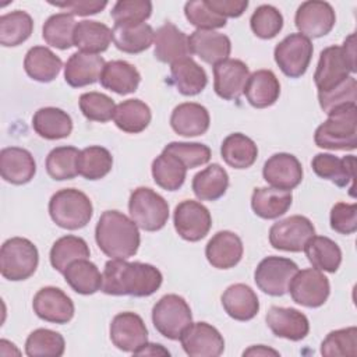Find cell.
Masks as SVG:
<instances>
[{
	"instance_id": "6da1fadb",
	"label": "cell",
	"mask_w": 357,
	"mask_h": 357,
	"mask_svg": "<svg viewBox=\"0 0 357 357\" xmlns=\"http://www.w3.org/2000/svg\"><path fill=\"white\" fill-rule=\"evenodd\" d=\"M160 271L144 262L112 259L105 264L102 272V291L110 296L148 297L162 284Z\"/></svg>"
},
{
	"instance_id": "7a4b0ae2",
	"label": "cell",
	"mask_w": 357,
	"mask_h": 357,
	"mask_svg": "<svg viewBox=\"0 0 357 357\" xmlns=\"http://www.w3.org/2000/svg\"><path fill=\"white\" fill-rule=\"evenodd\" d=\"M100 251L112 259H127L137 254L141 237L132 219L119 211H105L95 227Z\"/></svg>"
},
{
	"instance_id": "3957f363",
	"label": "cell",
	"mask_w": 357,
	"mask_h": 357,
	"mask_svg": "<svg viewBox=\"0 0 357 357\" xmlns=\"http://www.w3.org/2000/svg\"><path fill=\"white\" fill-rule=\"evenodd\" d=\"M356 35L350 33L342 46H328L321 54L314 73L318 92H326L356 73Z\"/></svg>"
},
{
	"instance_id": "277c9868",
	"label": "cell",
	"mask_w": 357,
	"mask_h": 357,
	"mask_svg": "<svg viewBox=\"0 0 357 357\" xmlns=\"http://www.w3.org/2000/svg\"><path fill=\"white\" fill-rule=\"evenodd\" d=\"M317 146L332 151H353L357 146V106L344 105L328 113L314 134Z\"/></svg>"
},
{
	"instance_id": "5b68a950",
	"label": "cell",
	"mask_w": 357,
	"mask_h": 357,
	"mask_svg": "<svg viewBox=\"0 0 357 357\" xmlns=\"http://www.w3.org/2000/svg\"><path fill=\"white\" fill-rule=\"evenodd\" d=\"M92 213L93 206L89 197L77 188L59 190L49 201V215L61 229H81L89 223Z\"/></svg>"
},
{
	"instance_id": "8992f818",
	"label": "cell",
	"mask_w": 357,
	"mask_h": 357,
	"mask_svg": "<svg viewBox=\"0 0 357 357\" xmlns=\"http://www.w3.org/2000/svg\"><path fill=\"white\" fill-rule=\"evenodd\" d=\"M39 264L36 245L24 237H11L0 248V272L11 282L31 278Z\"/></svg>"
},
{
	"instance_id": "52a82bcc",
	"label": "cell",
	"mask_w": 357,
	"mask_h": 357,
	"mask_svg": "<svg viewBox=\"0 0 357 357\" xmlns=\"http://www.w3.org/2000/svg\"><path fill=\"white\" fill-rule=\"evenodd\" d=\"M128 211L135 225L145 231L160 230L169 219L167 201L148 187H138L131 192Z\"/></svg>"
},
{
	"instance_id": "ba28073f",
	"label": "cell",
	"mask_w": 357,
	"mask_h": 357,
	"mask_svg": "<svg viewBox=\"0 0 357 357\" xmlns=\"http://www.w3.org/2000/svg\"><path fill=\"white\" fill-rule=\"evenodd\" d=\"M155 329L170 340H178L183 331L192 322L188 303L178 294H166L152 308Z\"/></svg>"
},
{
	"instance_id": "9c48e42d",
	"label": "cell",
	"mask_w": 357,
	"mask_h": 357,
	"mask_svg": "<svg viewBox=\"0 0 357 357\" xmlns=\"http://www.w3.org/2000/svg\"><path fill=\"white\" fill-rule=\"evenodd\" d=\"M297 271V264L290 258L271 255L258 264L254 280L257 287L265 294L279 297L289 291V284Z\"/></svg>"
},
{
	"instance_id": "30bf717a",
	"label": "cell",
	"mask_w": 357,
	"mask_h": 357,
	"mask_svg": "<svg viewBox=\"0 0 357 357\" xmlns=\"http://www.w3.org/2000/svg\"><path fill=\"white\" fill-rule=\"evenodd\" d=\"M314 46L308 38L301 33H290L275 47L273 56L280 71L290 77H301L311 61Z\"/></svg>"
},
{
	"instance_id": "8fae6325",
	"label": "cell",
	"mask_w": 357,
	"mask_h": 357,
	"mask_svg": "<svg viewBox=\"0 0 357 357\" xmlns=\"http://www.w3.org/2000/svg\"><path fill=\"white\" fill-rule=\"evenodd\" d=\"M315 236L311 220L301 215H293L273 223L269 229V243L273 248L290 252L304 250L307 241Z\"/></svg>"
},
{
	"instance_id": "7c38bea8",
	"label": "cell",
	"mask_w": 357,
	"mask_h": 357,
	"mask_svg": "<svg viewBox=\"0 0 357 357\" xmlns=\"http://www.w3.org/2000/svg\"><path fill=\"white\" fill-rule=\"evenodd\" d=\"M289 291L294 303L308 308H318L328 300L331 284L322 271L307 268L297 271L289 284Z\"/></svg>"
},
{
	"instance_id": "4fadbf2b",
	"label": "cell",
	"mask_w": 357,
	"mask_h": 357,
	"mask_svg": "<svg viewBox=\"0 0 357 357\" xmlns=\"http://www.w3.org/2000/svg\"><path fill=\"white\" fill-rule=\"evenodd\" d=\"M174 229L187 241H199L211 230L212 216L206 206L198 201L184 199L174 208Z\"/></svg>"
},
{
	"instance_id": "5bb4252c",
	"label": "cell",
	"mask_w": 357,
	"mask_h": 357,
	"mask_svg": "<svg viewBox=\"0 0 357 357\" xmlns=\"http://www.w3.org/2000/svg\"><path fill=\"white\" fill-rule=\"evenodd\" d=\"M178 340L190 357H218L225 350L223 336L208 322H191Z\"/></svg>"
},
{
	"instance_id": "9a60e30c",
	"label": "cell",
	"mask_w": 357,
	"mask_h": 357,
	"mask_svg": "<svg viewBox=\"0 0 357 357\" xmlns=\"http://www.w3.org/2000/svg\"><path fill=\"white\" fill-rule=\"evenodd\" d=\"M294 22L298 33L305 38H321L328 35L335 26L336 14L328 1L308 0L297 8Z\"/></svg>"
},
{
	"instance_id": "2e32d148",
	"label": "cell",
	"mask_w": 357,
	"mask_h": 357,
	"mask_svg": "<svg viewBox=\"0 0 357 357\" xmlns=\"http://www.w3.org/2000/svg\"><path fill=\"white\" fill-rule=\"evenodd\" d=\"M33 312L43 321L52 324H67L74 317L73 300L59 287L46 286L38 290L32 301Z\"/></svg>"
},
{
	"instance_id": "e0dca14e",
	"label": "cell",
	"mask_w": 357,
	"mask_h": 357,
	"mask_svg": "<svg viewBox=\"0 0 357 357\" xmlns=\"http://www.w3.org/2000/svg\"><path fill=\"white\" fill-rule=\"evenodd\" d=\"M250 71L244 61L226 59L213 66V89L225 100H237L248 81Z\"/></svg>"
},
{
	"instance_id": "ac0fdd59",
	"label": "cell",
	"mask_w": 357,
	"mask_h": 357,
	"mask_svg": "<svg viewBox=\"0 0 357 357\" xmlns=\"http://www.w3.org/2000/svg\"><path fill=\"white\" fill-rule=\"evenodd\" d=\"M110 340L121 351H137L148 342V329L144 319L131 311L114 315L110 324Z\"/></svg>"
},
{
	"instance_id": "d6986e66",
	"label": "cell",
	"mask_w": 357,
	"mask_h": 357,
	"mask_svg": "<svg viewBox=\"0 0 357 357\" xmlns=\"http://www.w3.org/2000/svg\"><path fill=\"white\" fill-rule=\"evenodd\" d=\"M262 176L271 187L291 191L303 180V167L294 155L279 152L264 163Z\"/></svg>"
},
{
	"instance_id": "ffe728a7",
	"label": "cell",
	"mask_w": 357,
	"mask_h": 357,
	"mask_svg": "<svg viewBox=\"0 0 357 357\" xmlns=\"http://www.w3.org/2000/svg\"><path fill=\"white\" fill-rule=\"evenodd\" d=\"M266 325L278 337L298 342L310 332L308 318L291 307H271L266 312Z\"/></svg>"
},
{
	"instance_id": "44dd1931",
	"label": "cell",
	"mask_w": 357,
	"mask_h": 357,
	"mask_svg": "<svg viewBox=\"0 0 357 357\" xmlns=\"http://www.w3.org/2000/svg\"><path fill=\"white\" fill-rule=\"evenodd\" d=\"M311 166L321 178L329 180L337 187L350 185V195L354 197V155L337 158L332 153H317L311 160Z\"/></svg>"
},
{
	"instance_id": "7402d4cb",
	"label": "cell",
	"mask_w": 357,
	"mask_h": 357,
	"mask_svg": "<svg viewBox=\"0 0 357 357\" xmlns=\"http://www.w3.org/2000/svg\"><path fill=\"white\" fill-rule=\"evenodd\" d=\"M244 252L241 238L230 231L220 230L212 236L205 247V257L208 262L218 269L234 268Z\"/></svg>"
},
{
	"instance_id": "603a6c76",
	"label": "cell",
	"mask_w": 357,
	"mask_h": 357,
	"mask_svg": "<svg viewBox=\"0 0 357 357\" xmlns=\"http://www.w3.org/2000/svg\"><path fill=\"white\" fill-rule=\"evenodd\" d=\"M153 54L162 63L173 64L191 56L188 36L174 24L166 22L159 26L153 36Z\"/></svg>"
},
{
	"instance_id": "cb8c5ba5",
	"label": "cell",
	"mask_w": 357,
	"mask_h": 357,
	"mask_svg": "<svg viewBox=\"0 0 357 357\" xmlns=\"http://www.w3.org/2000/svg\"><path fill=\"white\" fill-rule=\"evenodd\" d=\"M188 45L191 54H195L205 63L213 66L229 59L231 52L229 36L209 29L194 31L188 36Z\"/></svg>"
},
{
	"instance_id": "d4e9b609",
	"label": "cell",
	"mask_w": 357,
	"mask_h": 357,
	"mask_svg": "<svg viewBox=\"0 0 357 357\" xmlns=\"http://www.w3.org/2000/svg\"><path fill=\"white\" fill-rule=\"evenodd\" d=\"M0 173L7 183L26 184L36 173V163L29 151L20 146H7L0 152Z\"/></svg>"
},
{
	"instance_id": "484cf974",
	"label": "cell",
	"mask_w": 357,
	"mask_h": 357,
	"mask_svg": "<svg viewBox=\"0 0 357 357\" xmlns=\"http://www.w3.org/2000/svg\"><path fill=\"white\" fill-rule=\"evenodd\" d=\"M106 61L99 54L75 52L64 66V79L73 88L95 84L102 74Z\"/></svg>"
},
{
	"instance_id": "4316f807",
	"label": "cell",
	"mask_w": 357,
	"mask_h": 357,
	"mask_svg": "<svg viewBox=\"0 0 357 357\" xmlns=\"http://www.w3.org/2000/svg\"><path fill=\"white\" fill-rule=\"evenodd\" d=\"M211 124L209 112L195 102H184L176 106L170 116L173 131L183 137H197L208 131Z\"/></svg>"
},
{
	"instance_id": "83f0119b",
	"label": "cell",
	"mask_w": 357,
	"mask_h": 357,
	"mask_svg": "<svg viewBox=\"0 0 357 357\" xmlns=\"http://www.w3.org/2000/svg\"><path fill=\"white\" fill-rule=\"evenodd\" d=\"M222 305L226 314L236 321H250L259 311L258 296L244 283L229 286L222 294Z\"/></svg>"
},
{
	"instance_id": "f1b7e54d",
	"label": "cell",
	"mask_w": 357,
	"mask_h": 357,
	"mask_svg": "<svg viewBox=\"0 0 357 357\" xmlns=\"http://www.w3.org/2000/svg\"><path fill=\"white\" fill-rule=\"evenodd\" d=\"M244 93L252 107L265 109L279 99L280 82L271 70H257L250 74Z\"/></svg>"
},
{
	"instance_id": "f546056e",
	"label": "cell",
	"mask_w": 357,
	"mask_h": 357,
	"mask_svg": "<svg viewBox=\"0 0 357 357\" xmlns=\"http://www.w3.org/2000/svg\"><path fill=\"white\" fill-rule=\"evenodd\" d=\"M112 32L114 46L130 54H137L149 49L155 36L152 26L146 22L114 24Z\"/></svg>"
},
{
	"instance_id": "4dcf8cb0",
	"label": "cell",
	"mask_w": 357,
	"mask_h": 357,
	"mask_svg": "<svg viewBox=\"0 0 357 357\" xmlns=\"http://www.w3.org/2000/svg\"><path fill=\"white\" fill-rule=\"evenodd\" d=\"M99 79L103 88L119 95H128L137 91L141 75L128 61L112 60L105 64Z\"/></svg>"
},
{
	"instance_id": "1f68e13d",
	"label": "cell",
	"mask_w": 357,
	"mask_h": 357,
	"mask_svg": "<svg viewBox=\"0 0 357 357\" xmlns=\"http://www.w3.org/2000/svg\"><path fill=\"white\" fill-rule=\"evenodd\" d=\"M35 132L45 139L67 138L73 131V120L67 112L59 107H40L32 117Z\"/></svg>"
},
{
	"instance_id": "d6a6232c",
	"label": "cell",
	"mask_w": 357,
	"mask_h": 357,
	"mask_svg": "<svg viewBox=\"0 0 357 357\" xmlns=\"http://www.w3.org/2000/svg\"><path fill=\"white\" fill-rule=\"evenodd\" d=\"M170 75L172 82L184 96H194L201 93L208 84L205 70L191 57H184L178 61H174L170 67Z\"/></svg>"
},
{
	"instance_id": "836d02e7",
	"label": "cell",
	"mask_w": 357,
	"mask_h": 357,
	"mask_svg": "<svg viewBox=\"0 0 357 357\" xmlns=\"http://www.w3.org/2000/svg\"><path fill=\"white\" fill-rule=\"evenodd\" d=\"M291 201V191L273 187H258L252 191L251 208L254 213L262 219H276L289 211Z\"/></svg>"
},
{
	"instance_id": "e575fe53",
	"label": "cell",
	"mask_w": 357,
	"mask_h": 357,
	"mask_svg": "<svg viewBox=\"0 0 357 357\" xmlns=\"http://www.w3.org/2000/svg\"><path fill=\"white\" fill-rule=\"evenodd\" d=\"M113 40L112 29L99 21L84 20L77 22L74 29V46L84 53L98 54L107 50Z\"/></svg>"
},
{
	"instance_id": "d590c367",
	"label": "cell",
	"mask_w": 357,
	"mask_h": 357,
	"mask_svg": "<svg viewBox=\"0 0 357 357\" xmlns=\"http://www.w3.org/2000/svg\"><path fill=\"white\" fill-rule=\"evenodd\" d=\"M61 67V59L45 46L31 47L24 59L25 73L38 82L53 81L59 75Z\"/></svg>"
},
{
	"instance_id": "8d00e7d4",
	"label": "cell",
	"mask_w": 357,
	"mask_h": 357,
	"mask_svg": "<svg viewBox=\"0 0 357 357\" xmlns=\"http://www.w3.org/2000/svg\"><path fill=\"white\" fill-rule=\"evenodd\" d=\"M312 268L335 273L342 264L340 247L325 236H312L303 250Z\"/></svg>"
},
{
	"instance_id": "74e56055",
	"label": "cell",
	"mask_w": 357,
	"mask_h": 357,
	"mask_svg": "<svg viewBox=\"0 0 357 357\" xmlns=\"http://www.w3.org/2000/svg\"><path fill=\"white\" fill-rule=\"evenodd\" d=\"M220 155L226 165L233 169L251 167L258 156V148L255 142L241 132H233L227 135L220 146Z\"/></svg>"
},
{
	"instance_id": "f35d334b",
	"label": "cell",
	"mask_w": 357,
	"mask_h": 357,
	"mask_svg": "<svg viewBox=\"0 0 357 357\" xmlns=\"http://www.w3.org/2000/svg\"><path fill=\"white\" fill-rule=\"evenodd\" d=\"M191 187L198 199L216 201L229 187V174L220 165L212 163L194 176Z\"/></svg>"
},
{
	"instance_id": "ab89813d",
	"label": "cell",
	"mask_w": 357,
	"mask_h": 357,
	"mask_svg": "<svg viewBox=\"0 0 357 357\" xmlns=\"http://www.w3.org/2000/svg\"><path fill=\"white\" fill-rule=\"evenodd\" d=\"M67 284L78 294H93L102 289V273L88 258L71 262L63 273Z\"/></svg>"
},
{
	"instance_id": "60d3db41",
	"label": "cell",
	"mask_w": 357,
	"mask_h": 357,
	"mask_svg": "<svg viewBox=\"0 0 357 357\" xmlns=\"http://www.w3.org/2000/svg\"><path fill=\"white\" fill-rule=\"evenodd\" d=\"M152 119L149 106L141 99H127L116 106L114 124L124 132L138 134L144 131Z\"/></svg>"
},
{
	"instance_id": "b9f144b4",
	"label": "cell",
	"mask_w": 357,
	"mask_h": 357,
	"mask_svg": "<svg viewBox=\"0 0 357 357\" xmlns=\"http://www.w3.org/2000/svg\"><path fill=\"white\" fill-rule=\"evenodd\" d=\"M187 167L172 153L162 152L152 162L153 181L167 191L178 190L185 180Z\"/></svg>"
},
{
	"instance_id": "7bdbcfd3",
	"label": "cell",
	"mask_w": 357,
	"mask_h": 357,
	"mask_svg": "<svg viewBox=\"0 0 357 357\" xmlns=\"http://www.w3.org/2000/svg\"><path fill=\"white\" fill-rule=\"evenodd\" d=\"M89 247L84 238L67 234L54 241V244L50 248L49 258L52 266L57 272L64 273L71 262L82 258H89Z\"/></svg>"
},
{
	"instance_id": "ee69618b",
	"label": "cell",
	"mask_w": 357,
	"mask_h": 357,
	"mask_svg": "<svg viewBox=\"0 0 357 357\" xmlns=\"http://www.w3.org/2000/svg\"><path fill=\"white\" fill-rule=\"evenodd\" d=\"M33 31V20L26 11L15 10L0 17V43L13 47L24 43Z\"/></svg>"
},
{
	"instance_id": "f6af8a7d",
	"label": "cell",
	"mask_w": 357,
	"mask_h": 357,
	"mask_svg": "<svg viewBox=\"0 0 357 357\" xmlns=\"http://www.w3.org/2000/svg\"><path fill=\"white\" fill-rule=\"evenodd\" d=\"M74 15L68 13H57L50 15L42 28V36L45 42L56 49L67 50L74 46Z\"/></svg>"
},
{
	"instance_id": "bcb514c9",
	"label": "cell",
	"mask_w": 357,
	"mask_h": 357,
	"mask_svg": "<svg viewBox=\"0 0 357 357\" xmlns=\"http://www.w3.org/2000/svg\"><path fill=\"white\" fill-rule=\"evenodd\" d=\"M113 167V156L109 149L92 145L79 151L78 174L86 180H99L109 174Z\"/></svg>"
},
{
	"instance_id": "7dc6e473",
	"label": "cell",
	"mask_w": 357,
	"mask_h": 357,
	"mask_svg": "<svg viewBox=\"0 0 357 357\" xmlns=\"http://www.w3.org/2000/svg\"><path fill=\"white\" fill-rule=\"evenodd\" d=\"M64 337L52 329H35L25 342V353L29 357H60L64 354Z\"/></svg>"
},
{
	"instance_id": "c3c4849f",
	"label": "cell",
	"mask_w": 357,
	"mask_h": 357,
	"mask_svg": "<svg viewBox=\"0 0 357 357\" xmlns=\"http://www.w3.org/2000/svg\"><path fill=\"white\" fill-rule=\"evenodd\" d=\"M78 155L75 146H57L46 158V172L57 181L71 180L78 174Z\"/></svg>"
},
{
	"instance_id": "681fc988",
	"label": "cell",
	"mask_w": 357,
	"mask_h": 357,
	"mask_svg": "<svg viewBox=\"0 0 357 357\" xmlns=\"http://www.w3.org/2000/svg\"><path fill=\"white\" fill-rule=\"evenodd\" d=\"M321 354L326 357H354L357 354V328L349 326L329 332L321 344Z\"/></svg>"
},
{
	"instance_id": "f907efd6",
	"label": "cell",
	"mask_w": 357,
	"mask_h": 357,
	"mask_svg": "<svg viewBox=\"0 0 357 357\" xmlns=\"http://www.w3.org/2000/svg\"><path fill=\"white\" fill-rule=\"evenodd\" d=\"M252 32L261 39L275 38L283 28L282 13L269 4H262L255 8L250 18Z\"/></svg>"
},
{
	"instance_id": "816d5d0a",
	"label": "cell",
	"mask_w": 357,
	"mask_h": 357,
	"mask_svg": "<svg viewBox=\"0 0 357 357\" xmlns=\"http://www.w3.org/2000/svg\"><path fill=\"white\" fill-rule=\"evenodd\" d=\"M81 113L91 121L106 123L113 119L116 105L114 100L100 92H85L78 100Z\"/></svg>"
},
{
	"instance_id": "f5cc1de1",
	"label": "cell",
	"mask_w": 357,
	"mask_h": 357,
	"mask_svg": "<svg viewBox=\"0 0 357 357\" xmlns=\"http://www.w3.org/2000/svg\"><path fill=\"white\" fill-rule=\"evenodd\" d=\"M357 82L354 77H347L343 82L326 92H318V102L324 113H329L344 105H356Z\"/></svg>"
},
{
	"instance_id": "db71d44e",
	"label": "cell",
	"mask_w": 357,
	"mask_h": 357,
	"mask_svg": "<svg viewBox=\"0 0 357 357\" xmlns=\"http://www.w3.org/2000/svg\"><path fill=\"white\" fill-rule=\"evenodd\" d=\"M165 152L176 156L187 169L206 165L211 160V149L199 142H170L163 148Z\"/></svg>"
},
{
	"instance_id": "11a10c76",
	"label": "cell",
	"mask_w": 357,
	"mask_h": 357,
	"mask_svg": "<svg viewBox=\"0 0 357 357\" xmlns=\"http://www.w3.org/2000/svg\"><path fill=\"white\" fill-rule=\"evenodd\" d=\"M184 14L188 22L197 29H219L226 25V18L215 13L205 0H191L184 6Z\"/></svg>"
},
{
	"instance_id": "9f6ffc18",
	"label": "cell",
	"mask_w": 357,
	"mask_h": 357,
	"mask_svg": "<svg viewBox=\"0 0 357 357\" xmlns=\"http://www.w3.org/2000/svg\"><path fill=\"white\" fill-rule=\"evenodd\" d=\"M151 14L152 3L149 0H120L110 11L114 24L145 22Z\"/></svg>"
},
{
	"instance_id": "6f0895ef",
	"label": "cell",
	"mask_w": 357,
	"mask_h": 357,
	"mask_svg": "<svg viewBox=\"0 0 357 357\" xmlns=\"http://www.w3.org/2000/svg\"><path fill=\"white\" fill-rule=\"evenodd\" d=\"M331 227L340 234H351L357 230V204L337 202L331 209Z\"/></svg>"
},
{
	"instance_id": "680465c9",
	"label": "cell",
	"mask_w": 357,
	"mask_h": 357,
	"mask_svg": "<svg viewBox=\"0 0 357 357\" xmlns=\"http://www.w3.org/2000/svg\"><path fill=\"white\" fill-rule=\"evenodd\" d=\"M49 4L66 10L71 15H93L102 11L106 6L107 1H100V0H67V1H49Z\"/></svg>"
},
{
	"instance_id": "91938a15",
	"label": "cell",
	"mask_w": 357,
	"mask_h": 357,
	"mask_svg": "<svg viewBox=\"0 0 357 357\" xmlns=\"http://www.w3.org/2000/svg\"><path fill=\"white\" fill-rule=\"evenodd\" d=\"M206 4L223 18H237L248 7L247 0H205Z\"/></svg>"
},
{
	"instance_id": "94428289",
	"label": "cell",
	"mask_w": 357,
	"mask_h": 357,
	"mask_svg": "<svg viewBox=\"0 0 357 357\" xmlns=\"http://www.w3.org/2000/svg\"><path fill=\"white\" fill-rule=\"evenodd\" d=\"M132 354L135 356H169L170 353L162 346V344H158V343H145L142 344L137 351H134Z\"/></svg>"
},
{
	"instance_id": "6125c7cd",
	"label": "cell",
	"mask_w": 357,
	"mask_h": 357,
	"mask_svg": "<svg viewBox=\"0 0 357 357\" xmlns=\"http://www.w3.org/2000/svg\"><path fill=\"white\" fill-rule=\"evenodd\" d=\"M243 356H279V351L266 347L264 344H257V346H251L247 350H244Z\"/></svg>"
}]
</instances>
